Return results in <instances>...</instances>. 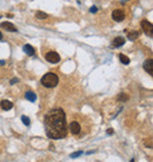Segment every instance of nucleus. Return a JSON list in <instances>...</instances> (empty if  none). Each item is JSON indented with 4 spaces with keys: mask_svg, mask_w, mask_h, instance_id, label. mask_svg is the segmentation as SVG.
I'll list each match as a JSON object with an SVG mask.
<instances>
[{
    "mask_svg": "<svg viewBox=\"0 0 153 162\" xmlns=\"http://www.w3.org/2000/svg\"><path fill=\"white\" fill-rule=\"evenodd\" d=\"M24 52L28 56H34L35 55V49L32 45L26 44V45H24Z\"/></svg>",
    "mask_w": 153,
    "mask_h": 162,
    "instance_id": "9b49d317",
    "label": "nucleus"
},
{
    "mask_svg": "<svg viewBox=\"0 0 153 162\" xmlns=\"http://www.w3.org/2000/svg\"><path fill=\"white\" fill-rule=\"evenodd\" d=\"M0 27L5 29V30L8 31V32H17V31H18V29H17L12 23H9V21H4V23H1V24H0Z\"/></svg>",
    "mask_w": 153,
    "mask_h": 162,
    "instance_id": "6e6552de",
    "label": "nucleus"
},
{
    "mask_svg": "<svg viewBox=\"0 0 153 162\" xmlns=\"http://www.w3.org/2000/svg\"><path fill=\"white\" fill-rule=\"evenodd\" d=\"M80 155H83V152H81V150H78V152H75V153H72V154L70 155V157H72V159H76V157H79Z\"/></svg>",
    "mask_w": 153,
    "mask_h": 162,
    "instance_id": "a211bd4d",
    "label": "nucleus"
},
{
    "mask_svg": "<svg viewBox=\"0 0 153 162\" xmlns=\"http://www.w3.org/2000/svg\"><path fill=\"white\" fill-rule=\"evenodd\" d=\"M125 1H127V0H125Z\"/></svg>",
    "mask_w": 153,
    "mask_h": 162,
    "instance_id": "a878e982",
    "label": "nucleus"
},
{
    "mask_svg": "<svg viewBox=\"0 0 153 162\" xmlns=\"http://www.w3.org/2000/svg\"><path fill=\"white\" fill-rule=\"evenodd\" d=\"M40 82L45 88H54V86H57L59 83V77L53 72H47L46 75L43 76Z\"/></svg>",
    "mask_w": 153,
    "mask_h": 162,
    "instance_id": "f03ea898",
    "label": "nucleus"
},
{
    "mask_svg": "<svg viewBox=\"0 0 153 162\" xmlns=\"http://www.w3.org/2000/svg\"><path fill=\"white\" fill-rule=\"evenodd\" d=\"M118 57H119V60L121 62V63H123L124 65H129V64H130V62H131V60H130V58H129V57H126L125 55L119 53V56H118Z\"/></svg>",
    "mask_w": 153,
    "mask_h": 162,
    "instance_id": "ddd939ff",
    "label": "nucleus"
},
{
    "mask_svg": "<svg viewBox=\"0 0 153 162\" xmlns=\"http://www.w3.org/2000/svg\"><path fill=\"white\" fill-rule=\"evenodd\" d=\"M35 18L39 19V20H44V19H47L48 16L46 13H44V12H41V11H38L37 13H35Z\"/></svg>",
    "mask_w": 153,
    "mask_h": 162,
    "instance_id": "4468645a",
    "label": "nucleus"
},
{
    "mask_svg": "<svg viewBox=\"0 0 153 162\" xmlns=\"http://www.w3.org/2000/svg\"><path fill=\"white\" fill-rule=\"evenodd\" d=\"M5 64V62L4 60H0V65H4Z\"/></svg>",
    "mask_w": 153,
    "mask_h": 162,
    "instance_id": "4be33fe9",
    "label": "nucleus"
},
{
    "mask_svg": "<svg viewBox=\"0 0 153 162\" xmlns=\"http://www.w3.org/2000/svg\"><path fill=\"white\" fill-rule=\"evenodd\" d=\"M140 25H141V29L145 32V34H147L148 37H153V25H152V23L144 19V20H141Z\"/></svg>",
    "mask_w": 153,
    "mask_h": 162,
    "instance_id": "7ed1b4c3",
    "label": "nucleus"
},
{
    "mask_svg": "<svg viewBox=\"0 0 153 162\" xmlns=\"http://www.w3.org/2000/svg\"><path fill=\"white\" fill-rule=\"evenodd\" d=\"M44 126L47 137L52 140H60L67 135V123L65 111L60 108L49 110L45 115Z\"/></svg>",
    "mask_w": 153,
    "mask_h": 162,
    "instance_id": "f257e3e1",
    "label": "nucleus"
},
{
    "mask_svg": "<svg viewBox=\"0 0 153 162\" xmlns=\"http://www.w3.org/2000/svg\"><path fill=\"white\" fill-rule=\"evenodd\" d=\"M127 99H129V95H127V94H125V92L119 94V96H118V101H120V102H126Z\"/></svg>",
    "mask_w": 153,
    "mask_h": 162,
    "instance_id": "dca6fc26",
    "label": "nucleus"
},
{
    "mask_svg": "<svg viewBox=\"0 0 153 162\" xmlns=\"http://www.w3.org/2000/svg\"><path fill=\"white\" fill-rule=\"evenodd\" d=\"M144 70L148 73V75H151V76H153V60H152V58H148V59H146L145 62H144Z\"/></svg>",
    "mask_w": 153,
    "mask_h": 162,
    "instance_id": "0eeeda50",
    "label": "nucleus"
},
{
    "mask_svg": "<svg viewBox=\"0 0 153 162\" xmlns=\"http://www.w3.org/2000/svg\"><path fill=\"white\" fill-rule=\"evenodd\" d=\"M125 44V38H123V37H116V38L113 39V47H120Z\"/></svg>",
    "mask_w": 153,
    "mask_h": 162,
    "instance_id": "9d476101",
    "label": "nucleus"
},
{
    "mask_svg": "<svg viewBox=\"0 0 153 162\" xmlns=\"http://www.w3.org/2000/svg\"><path fill=\"white\" fill-rule=\"evenodd\" d=\"M25 98L30 102H35L37 101V95L32 91H27V92H25Z\"/></svg>",
    "mask_w": 153,
    "mask_h": 162,
    "instance_id": "f8f14e48",
    "label": "nucleus"
},
{
    "mask_svg": "<svg viewBox=\"0 0 153 162\" xmlns=\"http://www.w3.org/2000/svg\"><path fill=\"white\" fill-rule=\"evenodd\" d=\"M45 58H46L47 62H49V63H52V64H57V63H59V62H60V56L57 52H54V51L47 52Z\"/></svg>",
    "mask_w": 153,
    "mask_h": 162,
    "instance_id": "20e7f679",
    "label": "nucleus"
},
{
    "mask_svg": "<svg viewBox=\"0 0 153 162\" xmlns=\"http://www.w3.org/2000/svg\"><path fill=\"white\" fill-rule=\"evenodd\" d=\"M94 153V150H90V152H87V154H93Z\"/></svg>",
    "mask_w": 153,
    "mask_h": 162,
    "instance_id": "5701e85b",
    "label": "nucleus"
},
{
    "mask_svg": "<svg viewBox=\"0 0 153 162\" xmlns=\"http://www.w3.org/2000/svg\"><path fill=\"white\" fill-rule=\"evenodd\" d=\"M112 18L116 20V21H119L120 23V21H123L125 19V12L123 10H119V8L114 10L112 12Z\"/></svg>",
    "mask_w": 153,
    "mask_h": 162,
    "instance_id": "39448f33",
    "label": "nucleus"
},
{
    "mask_svg": "<svg viewBox=\"0 0 153 162\" xmlns=\"http://www.w3.org/2000/svg\"><path fill=\"white\" fill-rule=\"evenodd\" d=\"M97 11H98V7L97 6H92L90 8V12H92V13H97Z\"/></svg>",
    "mask_w": 153,
    "mask_h": 162,
    "instance_id": "6ab92c4d",
    "label": "nucleus"
},
{
    "mask_svg": "<svg viewBox=\"0 0 153 162\" xmlns=\"http://www.w3.org/2000/svg\"><path fill=\"white\" fill-rule=\"evenodd\" d=\"M0 107H1L3 110H11L13 108V103L11 101H7V99H3V101L0 102Z\"/></svg>",
    "mask_w": 153,
    "mask_h": 162,
    "instance_id": "1a4fd4ad",
    "label": "nucleus"
},
{
    "mask_svg": "<svg viewBox=\"0 0 153 162\" xmlns=\"http://www.w3.org/2000/svg\"><path fill=\"white\" fill-rule=\"evenodd\" d=\"M1 39H3V33L0 32V40H1Z\"/></svg>",
    "mask_w": 153,
    "mask_h": 162,
    "instance_id": "b1692460",
    "label": "nucleus"
},
{
    "mask_svg": "<svg viewBox=\"0 0 153 162\" xmlns=\"http://www.w3.org/2000/svg\"><path fill=\"white\" fill-rule=\"evenodd\" d=\"M68 129H70V131H71L73 135H78V134L80 133V130H81V127H80L79 122L72 121V122L70 123V126H68Z\"/></svg>",
    "mask_w": 153,
    "mask_h": 162,
    "instance_id": "423d86ee",
    "label": "nucleus"
},
{
    "mask_svg": "<svg viewBox=\"0 0 153 162\" xmlns=\"http://www.w3.org/2000/svg\"><path fill=\"white\" fill-rule=\"evenodd\" d=\"M18 82H19V79H18V78H13V79L11 81V84H14V83H18Z\"/></svg>",
    "mask_w": 153,
    "mask_h": 162,
    "instance_id": "aec40b11",
    "label": "nucleus"
},
{
    "mask_svg": "<svg viewBox=\"0 0 153 162\" xmlns=\"http://www.w3.org/2000/svg\"><path fill=\"white\" fill-rule=\"evenodd\" d=\"M21 121L24 122V124H25V126H27V127H28L30 124H31V120H30L27 116H25V115H24V116H21Z\"/></svg>",
    "mask_w": 153,
    "mask_h": 162,
    "instance_id": "f3484780",
    "label": "nucleus"
},
{
    "mask_svg": "<svg viewBox=\"0 0 153 162\" xmlns=\"http://www.w3.org/2000/svg\"><path fill=\"white\" fill-rule=\"evenodd\" d=\"M131 162H134V159H132V160H131Z\"/></svg>",
    "mask_w": 153,
    "mask_h": 162,
    "instance_id": "393cba45",
    "label": "nucleus"
},
{
    "mask_svg": "<svg viewBox=\"0 0 153 162\" xmlns=\"http://www.w3.org/2000/svg\"><path fill=\"white\" fill-rule=\"evenodd\" d=\"M127 37H129V39L130 40H135L138 37H139V32L137 31H132V32H129L127 33Z\"/></svg>",
    "mask_w": 153,
    "mask_h": 162,
    "instance_id": "2eb2a0df",
    "label": "nucleus"
},
{
    "mask_svg": "<svg viewBox=\"0 0 153 162\" xmlns=\"http://www.w3.org/2000/svg\"><path fill=\"white\" fill-rule=\"evenodd\" d=\"M113 131H114V130H113L112 128H111V129H107V134H108V135H112V134H113Z\"/></svg>",
    "mask_w": 153,
    "mask_h": 162,
    "instance_id": "412c9836",
    "label": "nucleus"
}]
</instances>
